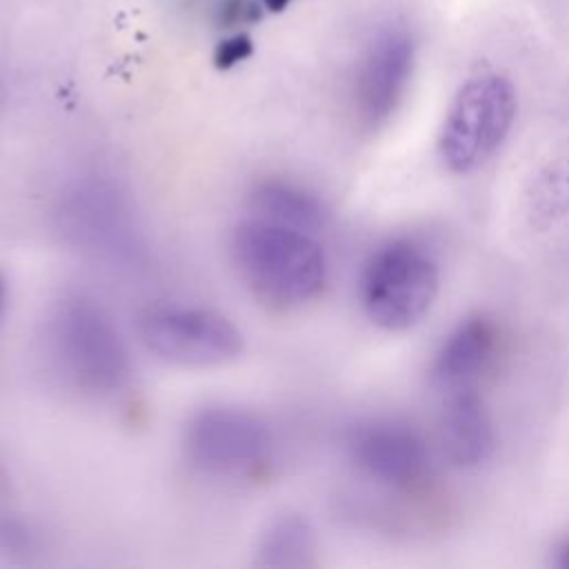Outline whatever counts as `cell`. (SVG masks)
I'll list each match as a JSON object with an SVG mask.
<instances>
[{"label": "cell", "mask_w": 569, "mask_h": 569, "mask_svg": "<svg viewBox=\"0 0 569 569\" xmlns=\"http://www.w3.org/2000/svg\"><path fill=\"white\" fill-rule=\"evenodd\" d=\"M231 258L247 287L278 307L316 300L329 264L316 233L249 216L231 233Z\"/></svg>", "instance_id": "6da1fadb"}, {"label": "cell", "mask_w": 569, "mask_h": 569, "mask_svg": "<svg viewBox=\"0 0 569 569\" xmlns=\"http://www.w3.org/2000/svg\"><path fill=\"white\" fill-rule=\"evenodd\" d=\"M47 347L60 373L80 391L113 396L131 378L127 342L109 311L89 296H64L47 318Z\"/></svg>", "instance_id": "7a4b0ae2"}, {"label": "cell", "mask_w": 569, "mask_h": 569, "mask_svg": "<svg viewBox=\"0 0 569 569\" xmlns=\"http://www.w3.org/2000/svg\"><path fill=\"white\" fill-rule=\"evenodd\" d=\"M440 287L433 256L418 242L396 238L378 247L360 276V305L367 318L387 331L418 325Z\"/></svg>", "instance_id": "3957f363"}, {"label": "cell", "mask_w": 569, "mask_h": 569, "mask_svg": "<svg viewBox=\"0 0 569 569\" xmlns=\"http://www.w3.org/2000/svg\"><path fill=\"white\" fill-rule=\"evenodd\" d=\"M516 118V93L498 73H476L456 91L438 138L442 162L453 173L482 167L505 142Z\"/></svg>", "instance_id": "277c9868"}, {"label": "cell", "mask_w": 569, "mask_h": 569, "mask_svg": "<svg viewBox=\"0 0 569 569\" xmlns=\"http://www.w3.org/2000/svg\"><path fill=\"white\" fill-rule=\"evenodd\" d=\"M142 345L160 360L189 369L233 362L244 347L242 331L220 311L198 305H156L138 316Z\"/></svg>", "instance_id": "5b68a950"}, {"label": "cell", "mask_w": 569, "mask_h": 569, "mask_svg": "<svg viewBox=\"0 0 569 569\" xmlns=\"http://www.w3.org/2000/svg\"><path fill=\"white\" fill-rule=\"evenodd\" d=\"M271 427L253 411L233 405L198 409L184 429L187 458L218 478H249L273 458Z\"/></svg>", "instance_id": "8992f818"}, {"label": "cell", "mask_w": 569, "mask_h": 569, "mask_svg": "<svg viewBox=\"0 0 569 569\" xmlns=\"http://www.w3.org/2000/svg\"><path fill=\"white\" fill-rule=\"evenodd\" d=\"M347 451L367 478L396 489L420 485L431 467L420 431L393 418H371L356 425L349 431Z\"/></svg>", "instance_id": "52a82bcc"}, {"label": "cell", "mask_w": 569, "mask_h": 569, "mask_svg": "<svg viewBox=\"0 0 569 569\" xmlns=\"http://www.w3.org/2000/svg\"><path fill=\"white\" fill-rule=\"evenodd\" d=\"M64 233L100 253H124L133 247V229L122 198L102 182H80L60 202Z\"/></svg>", "instance_id": "ba28073f"}, {"label": "cell", "mask_w": 569, "mask_h": 569, "mask_svg": "<svg viewBox=\"0 0 569 569\" xmlns=\"http://www.w3.org/2000/svg\"><path fill=\"white\" fill-rule=\"evenodd\" d=\"M411 64L413 47L402 31H385L371 42L356 78V107L362 122L378 127L396 111Z\"/></svg>", "instance_id": "9c48e42d"}, {"label": "cell", "mask_w": 569, "mask_h": 569, "mask_svg": "<svg viewBox=\"0 0 569 569\" xmlns=\"http://www.w3.org/2000/svg\"><path fill=\"white\" fill-rule=\"evenodd\" d=\"M440 436L447 458L458 467H478L493 453L496 433L489 409L469 387L456 389L449 398Z\"/></svg>", "instance_id": "30bf717a"}, {"label": "cell", "mask_w": 569, "mask_h": 569, "mask_svg": "<svg viewBox=\"0 0 569 569\" xmlns=\"http://www.w3.org/2000/svg\"><path fill=\"white\" fill-rule=\"evenodd\" d=\"M496 351V327L485 316L462 320L442 342L433 360V380L445 389H465L476 380Z\"/></svg>", "instance_id": "8fae6325"}, {"label": "cell", "mask_w": 569, "mask_h": 569, "mask_svg": "<svg viewBox=\"0 0 569 569\" xmlns=\"http://www.w3.org/2000/svg\"><path fill=\"white\" fill-rule=\"evenodd\" d=\"M249 211L253 218L309 233H318L327 220V209L316 193L282 178L256 182L249 191Z\"/></svg>", "instance_id": "7c38bea8"}, {"label": "cell", "mask_w": 569, "mask_h": 569, "mask_svg": "<svg viewBox=\"0 0 569 569\" xmlns=\"http://www.w3.org/2000/svg\"><path fill=\"white\" fill-rule=\"evenodd\" d=\"M313 551V533L305 518L287 513L278 516L262 531L258 542L260 565L264 567H300Z\"/></svg>", "instance_id": "4fadbf2b"}, {"label": "cell", "mask_w": 569, "mask_h": 569, "mask_svg": "<svg viewBox=\"0 0 569 569\" xmlns=\"http://www.w3.org/2000/svg\"><path fill=\"white\" fill-rule=\"evenodd\" d=\"M33 545V536L29 533V529L13 520L2 516L0 518V549L2 551H27Z\"/></svg>", "instance_id": "5bb4252c"}, {"label": "cell", "mask_w": 569, "mask_h": 569, "mask_svg": "<svg viewBox=\"0 0 569 569\" xmlns=\"http://www.w3.org/2000/svg\"><path fill=\"white\" fill-rule=\"evenodd\" d=\"M249 53H251V40L244 33H238V36H231L224 42H220L216 62H218V67H229L233 62H240Z\"/></svg>", "instance_id": "9a60e30c"}, {"label": "cell", "mask_w": 569, "mask_h": 569, "mask_svg": "<svg viewBox=\"0 0 569 569\" xmlns=\"http://www.w3.org/2000/svg\"><path fill=\"white\" fill-rule=\"evenodd\" d=\"M7 307H9V287H7V278L0 271V327H2V320L7 313Z\"/></svg>", "instance_id": "2e32d148"}, {"label": "cell", "mask_w": 569, "mask_h": 569, "mask_svg": "<svg viewBox=\"0 0 569 569\" xmlns=\"http://www.w3.org/2000/svg\"><path fill=\"white\" fill-rule=\"evenodd\" d=\"M556 565L560 569H569V540H565L558 549V556H556Z\"/></svg>", "instance_id": "e0dca14e"}, {"label": "cell", "mask_w": 569, "mask_h": 569, "mask_svg": "<svg viewBox=\"0 0 569 569\" xmlns=\"http://www.w3.org/2000/svg\"><path fill=\"white\" fill-rule=\"evenodd\" d=\"M262 4L269 11H282L289 4V0H262Z\"/></svg>", "instance_id": "ac0fdd59"}]
</instances>
